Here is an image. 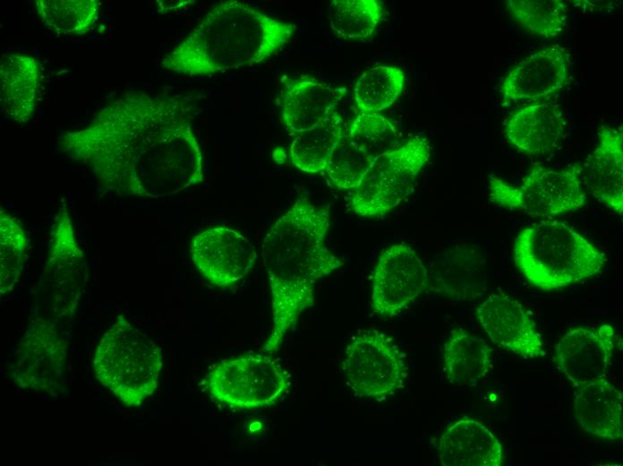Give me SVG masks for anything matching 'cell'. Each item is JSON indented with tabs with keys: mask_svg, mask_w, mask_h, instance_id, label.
Segmentation results:
<instances>
[{
	"mask_svg": "<svg viewBox=\"0 0 623 466\" xmlns=\"http://www.w3.org/2000/svg\"><path fill=\"white\" fill-rule=\"evenodd\" d=\"M428 272L429 289L456 301L474 300L487 289L486 260L474 245L447 247L436 255Z\"/></svg>",
	"mask_w": 623,
	"mask_h": 466,
	"instance_id": "obj_18",
	"label": "cell"
},
{
	"mask_svg": "<svg viewBox=\"0 0 623 466\" xmlns=\"http://www.w3.org/2000/svg\"><path fill=\"white\" fill-rule=\"evenodd\" d=\"M193 117L191 96L128 91L83 126L59 134L56 146L87 167L107 193L165 198L203 181Z\"/></svg>",
	"mask_w": 623,
	"mask_h": 466,
	"instance_id": "obj_1",
	"label": "cell"
},
{
	"mask_svg": "<svg viewBox=\"0 0 623 466\" xmlns=\"http://www.w3.org/2000/svg\"><path fill=\"white\" fill-rule=\"evenodd\" d=\"M506 7L522 29L542 38L559 36L568 22V5L562 0H508Z\"/></svg>",
	"mask_w": 623,
	"mask_h": 466,
	"instance_id": "obj_29",
	"label": "cell"
},
{
	"mask_svg": "<svg viewBox=\"0 0 623 466\" xmlns=\"http://www.w3.org/2000/svg\"><path fill=\"white\" fill-rule=\"evenodd\" d=\"M295 30L294 23L244 2L223 1L165 56L161 65L188 76H210L259 65L285 47Z\"/></svg>",
	"mask_w": 623,
	"mask_h": 466,
	"instance_id": "obj_3",
	"label": "cell"
},
{
	"mask_svg": "<svg viewBox=\"0 0 623 466\" xmlns=\"http://www.w3.org/2000/svg\"><path fill=\"white\" fill-rule=\"evenodd\" d=\"M565 129L566 119L560 107L540 101L513 111L506 121L504 133L518 151L542 155L558 147Z\"/></svg>",
	"mask_w": 623,
	"mask_h": 466,
	"instance_id": "obj_20",
	"label": "cell"
},
{
	"mask_svg": "<svg viewBox=\"0 0 623 466\" xmlns=\"http://www.w3.org/2000/svg\"><path fill=\"white\" fill-rule=\"evenodd\" d=\"M85 279L84 252L76 240L71 216L64 203L51 227L42 280L49 317L56 321L75 315Z\"/></svg>",
	"mask_w": 623,
	"mask_h": 466,
	"instance_id": "obj_10",
	"label": "cell"
},
{
	"mask_svg": "<svg viewBox=\"0 0 623 466\" xmlns=\"http://www.w3.org/2000/svg\"><path fill=\"white\" fill-rule=\"evenodd\" d=\"M405 74L393 65H377L364 71L354 87V104L360 112H378L389 108L404 91Z\"/></svg>",
	"mask_w": 623,
	"mask_h": 466,
	"instance_id": "obj_27",
	"label": "cell"
},
{
	"mask_svg": "<svg viewBox=\"0 0 623 466\" xmlns=\"http://www.w3.org/2000/svg\"><path fill=\"white\" fill-rule=\"evenodd\" d=\"M98 382L124 404L137 407L157 390L161 348L124 315L98 342L92 362Z\"/></svg>",
	"mask_w": 623,
	"mask_h": 466,
	"instance_id": "obj_5",
	"label": "cell"
},
{
	"mask_svg": "<svg viewBox=\"0 0 623 466\" xmlns=\"http://www.w3.org/2000/svg\"><path fill=\"white\" fill-rule=\"evenodd\" d=\"M513 259L533 286L554 290L597 275L607 258L593 243L568 224L542 220L516 237Z\"/></svg>",
	"mask_w": 623,
	"mask_h": 466,
	"instance_id": "obj_4",
	"label": "cell"
},
{
	"mask_svg": "<svg viewBox=\"0 0 623 466\" xmlns=\"http://www.w3.org/2000/svg\"><path fill=\"white\" fill-rule=\"evenodd\" d=\"M615 345V332L609 324L577 327L559 341L555 361L574 385L603 378Z\"/></svg>",
	"mask_w": 623,
	"mask_h": 466,
	"instance_id": "obj_17",
	"label": "cell"
},
{
	"mask_svg": "<svg viewBox=\"0 0 623 466\" xmlns=\"http://www.w3.org/2000/svg\"><path fill=\"white\" fill-rule=\"evenodd\" d=\"M344 134V119L337 112L321 124L297 134L290 145L292 164L307 174L324 173Z\"/></svg>",
	"mask_w": 623,
	"mask_h": 466,
	"instance_id": "obj_25",
	"label": "cell"
},
{
	"mask_svg": "<svg viewBox=\"0 0 623 466\" xmlns=\"http://www.w3.org/2000/svg\"><path fill=\"white\" fill-rule=\"evenodd\" d=\"M342 372L356 396L382 400L404 388L408 368L405 354L389 335L369 330L346 348Z\"/></svg>",
	"mask_w": 623,
	"mask_h": 466,
	"instance_id": "obj_9",
	"label": "cell"
},
{
	"mask_svg": "<svg viewBox=\"0 0 623 466\" xmlns=\"http://www.w3.org/2000/svg\"><path fill=\"white\" fill-rule=\"evenodd\" d=\"M371 308L394 317L429 289V272L415 249L399 242L379 256L371 275Z\"/></svg>",
	"mask_w": 623,
	"mask_h": 466,
	"instance_id": "obj_12",
	"label": "cell"
},
{
	"mask_svg": "<svg viewBox=\"0 0 623 466\" xmlns=\"http://www.w3.org/2000/svg\"><path fill=\"white\" fill-rule=\"evenodd\" d=\"M568 51L554 45L538 50L515 65L500 84L506 105L543 101L561 91L568 82Z\"/></svg>",
	"mask_w": 623,
	"mask_h": 466,
	"instance_id": "obj_15",
	"label": "cell"
},
{
	"mask_svg": "<svg viewBox=\"0 0 623 466\" xmlns=\"http://www.w3.org/2000/svg\"><path fill=\"white\" fill-rule=\"evenodd\" d=\"M202 384L217 403L235 410L275 404L290 386L285 368L270 354L244 353L215 363Z\"/></svg>",
	"mask_w": 623,
	"mask_h": 466,
	"instance_id": "obj_7",
	"label": "cell"
},
{
	"mask_svg": "<svg viewBox=\"0 0 623 466\" xmlns=\"http://www.w3.org/2000/svg\"><path fill=\"white\" fill-rule=\"evenodd\" d=\"M437 453L443 466H500L504 462L499 439L473 419L451 424L439 438Z\"/></svg>",
	"mask_w": 623,
	"mask_h": 466,
	"instance_id": "obj_21",
	"label": "cell"
},
{
	"mask_svg": "<svg viewBox=\"0 0 623 466\" xmlns=\"http://www.w3.org/2000/svg\"><path fill=\"white\" fill-rule=\"evenodd\" d=\"M29 240L20 220L1 207L0 294L11 292L23 272Z\"/></svg>",
	"mask_w": 623,
	"mask_h": 466,
	"instance_id": "obj_30",
	"label": "cell"
},
{
	"mask_svg": "<svg viewBox=\"0 0 623 466\" xmlns=\"http://www.w3.org/2000/svg\"><path fill=\"white\" fill-rule=\"evenodd\" d=\"M431 150L426 137L414 135L377 157L350 195L352 211L380 218L397 207L414 192Z\"/></svg>",
	"mask_w": 623,
	"mask_h": 466,
	"instance_id": "obj_6",
	"label": "cell"
},
{
	"mask_svg": "<svg viewBox=\"0 0 623 466\" xmlns=\"http://www.w3.org/2000/svg\"><path fill=\"white\" fill-rule=\"evenodd\" d=\"M598 143L582 167V181L587 191L619 215L623 213L622 127L602 126Z\"/></svg>",
	"mask_w": 623,
	"mask_h": 466,
	"instance_id": "obj_19",
	"label": "cell"
},
{
	"mask_svg": "<svg viewBox=\"0 0 623 466\" xmlns=\"http://www.w3.org/2000/svg\"><path fill=\"white\" fill-rule=\"evenodd\" d=\"M330 211L309 198H297L269 229L260 255L269 285L272 324L260 349L274 354L314 304L317 282L340 268L343 261L327 246Z\"/></svg>",
	"mask_w": 623,
	"mask_h": 466,
	"instance_id": "obj_2",
	"label": "cell"
},
{
	"mask_svg": "<svg viewBox=\"0 0 623 466\" xmlns=\"http://www.w3.org/2000/svg\"><path fill=\"white\" fill-rule=\"evenodd\" d=\"M372 161L344 134L324 175L330 186L340 190H354L361 184Z\"/></svg>",
	"mask_w": 623,
	"mask_h": 466,
	"instance_id": "obj_32",
	"label": "cell"
},
{
	"mask_svg": "<svg viewBox=\"0 0 623 466\" xmlns=\"http://www.w3.org/2000/svg\"><path fill=\"white\" fill-rule=\"evenodd\" d=\"M98 0H36L35 9L41 22L59 34L81 36L98 19Z\"/></svg>",
	"mask_w": 623,
	"mask_h": 466,
	"instance_id": "obj_28",
	"label": "cell"
},
{
	"mask_svg": "<svg viewBox=\"0 0 623 466\" xmlns=\"http://www.w3.org/2000/svg\"><path fill=\"white\" fill-rule=\"evenodd\" d=\"M492 350L482 339L462 328L452 329L442 347V366L453 384L471 386L485 377L491 365Z\"/></svg>",
	"mask_w": 623,
	"mask_h": 466,
	"instance_id": "obj_24",
	"label": "cell"
},
{
	"mask_svg": "<svg viewBox=\"0 0 623 466\" xmlns=\"http://www.w3.org/2000/svg\"><path fill=\"white\" fill-rule=\"evenodd\" d=\"M385 9L380 0H333L327 17L332 31L346 40H365L377 30Z\"/></svg>",
	"mask_w": 623,
	"mask_h": 466,
	"instance_id": "obj_26",
	"label": "cell"
},
{
	"mask_svg": "<svg viewBox=\"0 0 623 466\" xmlns=\"http://www.w3.org/2000/svg\"><path fill=\"white\" fill-rule=\"evenodd\" d=\"M345 134L371 160L398 145L400 137L397 125L378 112H360Z\"/></svg>",
	"mask_w": 623,
	"mask_h": 466,
	"instance_id": "obj_31",
	"label": "cell"
},
{
	"mask_svg": "<svg viewBox=\"0 0 623 466\" xmlns=\"http://www.w3.org/2000/svg\"><path fill=\"white\" fill-rule=\"evenodd\" d=\"M190 255L198 272L222 289L233 288L244 279L257 259L252 243L226 226L208 228L194 235Z\"/></svg>",
	"mask_w": 623,
	"mask_h": 466,
	"instance_id": "obj_13",
	"label": "cell"
},
{
	"mask_svg": "<svg viewBox=\"0 0 623 466\" xmlns=\"http://www.w3.org/2000/svg\"><path fill=\"white\" fill-rule=\"evenodd\" d=\"M489 188L494 203L536 217L558 216L586 203L582 167L578 163L562 169L535 165L518 186L490 175Z\"/></svg>",
	"mask_w": 623,
	"mask_h": 466,
	"instance_id": "obj_8",
	"label": "cell"
},
{
	"mask_svg": "<svg viewBox=\"0 0 623 466\" xmlns=\"http://www.w3.org/2000/svg\"><path fill=\"white\" fill-rule=\"evenodd\" d=\"M575 419L591 435L622 438V393L605 377L574 385Z\"/></svg>",
	"mask_w": 623,
	"mask_h": 466,
	"instance_id": "obj_23",
	"label": "cell"
},
{
	"mask_svg": "<svg viewBox=\"0 0 623 466\" xmlns=\"http://www.w3.org/2000/svg\"><path fill=\"white\" fill-rule=\"evenodd\" d=\"M477 319L498 347L526 359L545 356L542 335L525 306L503 293L486 298L476 308Z\"/></svg>",
	"mask_w": 623,
	"mask_h": 466,
	"instance_id": "obj_14",
	"label": "cell"
},
{
	"mask_svg": "<svg viewBox=\"0 0 623 466\" xmlns=\"http://www.w3.org/2000/svg\"><path fill=\"white\" fill-rule=\"evenodd\" d=\"M41 83L38 60L29 54L11 52L0 61V106L13 122L28 123L37 110Z\"/></svg>",
	"mask_w": 623,
	"mask_h": 466,
	"instance_id": "obj_22",
	"label": "cell"
},
{
	"mask_svg": "<svg viewBox=\"0 0 623 466\" xmlns=\"http://www.w3.org/2000/svg\"><path fill=\"white\" fill-rule=\"evenodd\" d=\"M55 322L49 316L31 315L11 369L18 387L50 393L59 388L66 368L68 342Z\"/></svg>",
	"mask_w": 623,
	"mask_h": 466,
	"instance_id": "obj_11",
	"label": "cell"
},
{
	"mask_svg": "<svg viewBox=\"0 0 623 466\" xmlns=\"http://www.w3.org/2000/svg\"><path fill=\"white\" fill-rule=\"evenodd\" d=\"M346 88L322 82L311 74L281 78L280 119L292 135L309 130L338 112Z\"/></svg>",
	"mask_w": 623,
	"mask_h": 466,
	"instance_id": "obj_16",
	"label": "cell"
}]
</instances>
